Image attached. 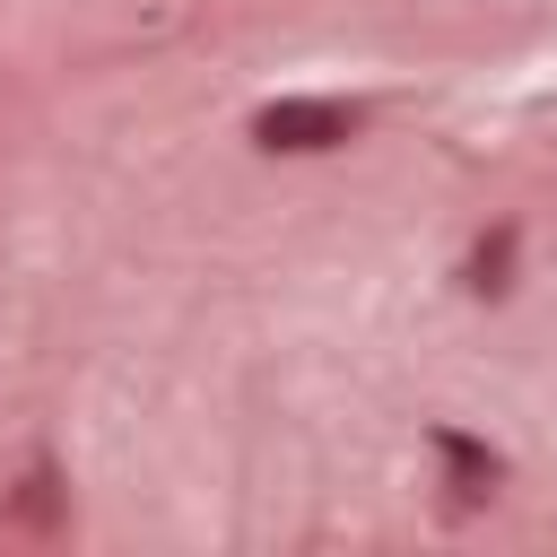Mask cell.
Wrapping results in <instances>:
<instances>
[{"instance_id": "cell-2", "label": "cell", "mask_w": 557, "mask_h": 557, "mask_svg": "<svg viewBox=\"0 0 557 557\" xmlns=\"http://www.w3.org/2000/svg\"><path fill=\"white\" fill-rule=\"evenodd\" d=\"M435 453H444V470H453V505L496 496V453H479L470 435H435Z\"/></svg>"}, {"instance_id": "cell-1", "label": "cell", "mask_w": 557, "mask_h": 557, "mask_svg": "<svg viewBox=\"0 0 557 557\" xmlns=\"http://www.w3.org/2000/svg\"><path fill=\"white\" fill-rule=\"evenodd\" d=\"M348 131H357V104H339V96H287V104H270V113L252 122V139H261V148H287V157L339 148Z\"/></svg>"}]
</instances>
